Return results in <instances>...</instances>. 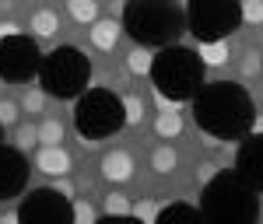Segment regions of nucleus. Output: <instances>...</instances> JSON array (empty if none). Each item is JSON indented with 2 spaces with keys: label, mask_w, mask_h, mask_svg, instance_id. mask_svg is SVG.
Here are the masks:
<instances>
[{
  "label": "nucleus",
  "mask_w": 263,
  "mask_h": 224,
  "mask_svg": "<svg viewBox=\"0 0 263 224\" xmlns=\"http://www.w3.org/2000/svg\"><path fill=\"white\" fill-rule=\"evenodd\" d=\"M35 144H39V126H32V123H14V147H18L21 154L32 151Z\"/></svg>",
  "instance_id": "22"
},
{
  "label": "nucleus",
  "mask_w": 263,
  "mask_h": 224,
  "mask_svg": "<svg viewBox=\"0 0 263 224\" xmlns=\"http://www.w3.org/2000/svg\"><path fill=\"white\" fill-rule=\"evenodd\" d=\"M130 217H137L141 224H155L158 221V203L155 200H141V203L130 207Z\"/></svg>",
  "instance_id": "27"
},
{
  "label": "nucleus",
  "mask_w": 263,
  "mask_h": 224,
  "mask_svg": "<svg viewBox=\"0 0 263 224\" xmlns=\"http://www.w3.org/2000/svg\"><path fill=\"white\" fill-rule=\"evenodd\" d=\"M35 168H39L42 175L63 179V175L70 172V154L63 151V144H57V147H39V154H35Z\"/></svg>",
  "instance_id": "12"
},
{
  "label": "nucleus",
  "mask_w": 263,
  "mask_h": 224,
  "mask_svg": "<svg viewBox=\"0 0 263 224\" xmlns=\"http://www.w3.org/2000/svg\"><path fill=\"white\" fill-rule=\"evenodd\" d=\"M151 60H155L151 46H134L126 53V70L130 74H151Z\"/></svg>",
  "instance_id": "18"
},
{
  "label": "nucleus",
  "mask_w": 263,
  "mask_h": 224,
  "mask_svg": "<svg viewBox=\"0 0 263 224\" xmlns=\"http://www.w3.org/2000/svg\"><path fill=\"white\" fill-rule=\"evenodd\" d=\"M32 35L35 39H53L57 32H60V18H57V11H49V7H42V11H35L32 14Z\"/></svg>",
  "instance_id": "17"
},
{
  "label": "nucleus",
  "mask_w": 263,
  "mask_h": 224,
  "mask_svg": "<svg viewBox=\"0 0 263 224\" xmlns=\"http://www.w3.org/2000/svg\"><path fill=\"white\" fill-rule=\"evenodd\" d=\"M74 126L84 144H99L112 133H120L123 119V98L112 95L109 88H84L74 98Z\"/></svg>",
  "instance_id": "5"
},
{
  "label": "nucleus",
  "mask_w": 263,
  "mask_h": 224,
  "mask_svg": "<svg viewBox=\"0 0 263 224\" xmlns=\"http://www.w3.org/2000/svg\"><path fill=\"white\" fill-rule=\"evenodd\" d=\"M14 32H18V25H14V21H0V39L14 35Z\"/></svg>",
  "instance_id": "33"
},
{
  "label": "nucleus",
  "mask_w": 263,
  "mask_h": 224,
  "mask_svg": "<svg viewBox=\"0 0 263 224\" xmlns=\"http://www.w3.org/2000/svg\"><path fill=\"white\" fill-rule=\"evenodd\" d=\"M57 189H60L63 196H70V200H74V189H70V182H57Z\"/></svg>",
  "instance_id": "34"
},
{
  "label": "nucleus",
  "mask_w": 263,
  "mask_h": 224,
  "mask_svg": "<svg viewBox=\"0 0 263 224\" xmlns=\"http://www.w3.org/2000/svg\"><path fill=\"white\" fill-rule=\"evenodd\" d=\"M102 179L105 182H126V179H134V158L126 151L102 154Z\"/></svg>",
  "instance_id": "13"
},
{
  "label": "nucleus",
  "mask_w": 263,
  "mask_h": 224,
  "mask_svg": "<svg viewBox=\"0 0 263 224\" xmlns=\"http://www.w3.org/2000/svg\"><path fill=\"white\" fill-rule=\"evenodd\" d=\"M239 11H242V21L263 25V0H239Z\"/></svg>",
  "instance_id": "29"
},
{
  "label": "nucleus",
  "mask_w": 263,
  "mask_h": 224,
  "mask_svg": "<svg viewBox=\"0 0 263 224\" xmlns=\"http://www.w3.org/2000/svg\"><path fill=\"white\" fill-rule=\"evenodd\" d=\"M91 81V63L78 46H57L39 63V88L53 98L74 102Z\"/></svg>",
  "instance_id": "6"
},
{
  "label": "nucleus",
  "mask_w": 263,
  "mask_h": 224,
  "mask_svg": "<svg viewBox=\"0 0 263 224\" xmlns=\"http://www.w3.org/2000/svg\"><path fill=\"white\" fill-rule=\"evenodd\" d=\"M70 221H78V224H95V221H99V210L88 203V200H70Z\"/></svg>",
  "instance_id": "26"
},
{
  "label": "nucleus",
  "mask_w": 263,
  "mask_h": 224,
  "mask_svg": "<svg viewBox=\"0 0 263 224\" xmlns=\"http://www.w3.org/2000/svg\"><path fill=\"white\" fill-rule=\"evenodd\" d=\"M200 210L193 203H182V200H172V203L158 207V221H190V217H197Z\"/></svg>",
  "instance_id": "20"
},
{
  "label": "nucleus",
  "mask_w": 263,
  "mask_h": 224,
  "mask_svg": "<svg viewBox=\"0 0 263 224\" xmlns=\"http://www.w3.org/2000/svg\"><path fill=\"white\" fill-rule=\"evenodd\" d=\"M28 182V161L18 147H0V203L14 200Z\"/></svg>",
  "instance_id": "11"
},
{
  "label": "nucleus",
  "mask_w": 263,
  "mask_h": 224,
  "mask_svg": "<svg viewBox=\"0 0 263 224\" xmlns=\"http://www.w3.org/2000/svg\"><path fill=\"white\" fill-rule=\"evenodd\" d=\"M18 112H21V105H18V102H11V98H0V126H14V123H18Z\"/></svg>",
  "instance_id": "30"
},
{
  "label": "nucleus",
  "mask_w": 263,
  "mask_h": 224,
  "mask_svg": "<svg viewBox=\"0 0 263 224\" xmlns=\"http://www.w3.org/2000/svg\"><path fill=\"white\" fill-rule=\"evenodd\" d=\"M123 35V21H112V18H95L91 21V46L109 53Z\"/></svg>",
  "instance_id": "14"
},
{
  "label": "nucleus",
  "mask_w": 263,
  "mask_h": 224,
  "mask_svg": "<svg viewBox=\"0 0 263 224\" xmlns=\"http://www.w3.org/2000/svg\"><path fill=\"white\" fill-rule=\"evenodd\" d=\"M197 56H200L203 67H224V63H228V39L197 42Z\"/></svg>",
  "instance_id": "15"
},
{
  "label": "nucleus",
  "mask_w": 263,
  "mask_h": 224,
  "mask_svg": "<svg viewBox=\"0 0 263 224\" xmlns=\"http://www.w3.org/2000/svg\"><path fill=\"white\" fill-rule=\"evenodd\" d=\"M67 11L78 25H91L99 18V0H67Z\"/></svg>",
  "instance_id": "21"
},
{
  "label": "nucleus",
  "mask_w": 263,
  "mask_h": 224,
  "mask_svg": "<svg viewBox=\"0 0 263 224\" xmlns=\"http://www.w3.org/2000/svg\"><path fill=\"white\" fill-rule=\"evenodd\" d=\"M235 172H239L256 193H263V123L260 126L253 123V133L242 140L239 154H235Z\"/></svg>",
  "instance_id": "10"
},
{
  "label": "nucleus",
  "mask_w": 263,
  "mask_h": 224,
  "mask_svg": "<svg viewBox=\"0 0 263 224\" xmlns=\"http://www.w3.org/2000/svg\"><path fill=\"white\" fill-rule=\"evenodd\" d=\"M144 98L141 95H126L123 98V119H126V126H141V119H144Z\"/></svg>",
  "instance_id": "24"
},
{
  "label": "nucleus",
  "mask_w": 263,
  "mask_h": 224,
  "mask_svg": "<svg viewBox=\"0 0 263 224\" xmlns=\"http://www.w3.org/2000/svg\"><path fill=\"white\" fill-rule=\"evenodd\" d=\"M242 74H246V77H256V74H260V53H256V49H249V53H246Z\"/></svg>",
  "instance_id": "31"
},
{
  "label": "nucleus",
  "mask_w": 263,
  "mask_h": 224,
  "mask_svg": "<svg viewBox=\"0 0 263 224\" xmlns=\"http://www.w3.org/2000/svg\"><path fill=\"white\" fill-rule=\"evenodd\" d=\"M18 221L25 224H63L70 221V196H63L60 189H32L18 207Z\"/></svg>",
  "instance_id": "9"
},
{
  "label": "nucleus",
  "mask_w": 263,
  "mask_h": 224,
  "mask_svg": "<svg viewBox=\"0 0 263 224\" xmlns=\"http://www.w3.org/2000/svg\"><path fill=\"white\" fill-rule=\"evenodd\" d=\"M39 144L42 147H57V144H63V123L60 119H42L39 123Z\"/></svg>",
  "instance_id": "23"
},
{
  "label": "nucleus",
  "mask_w": 263,
  "mask_h": 224,
  "mask_svg": "<svg viewBox=\"0 0 263 224\" xmlns=\"http://www.w3.org/2000/svg\"><path fill=\"white\" fill-rule=\"evenodd\" d=\"M155 133L162 137V140H176L182 133V116L176 112V105H165L162 112H158V119H155Z\"/></svg>",
  "instance_id": "16"
},
{
  "label": "nucleus",
  "mask_w": 263,
  "mask_h": 224,
  "mask_svg": "<svg viewBox=\"0 0 263 224\" xmlns=\"http://www.w3.org/2000/svg\"><path fill=\"white\" fill-rule=\"evenodd\" d=\"M186 25L197 42L228 39L242 25L239 0H186Z\"/></svg>",
  "instance_id": "7"
},
{
  "label": "nucleus",
  "mask_w": 263,
  "mask_h": 224,
  "mask_svg": "<svg viewBox=\"0 0 263 224\" xmlns=\"http://www.w3.org/2000/svg\"><path fill=\"white\" fill-rule=\"evenodd\" d=\"M203 67L200 56L193 49H182V46H162V53H155L151 60V81L162 105H179L190 102L203 84Z\"/></svg>",
  "instance_id": "2"
},
{
  "label": "nucleus",
  "mask_w": 263,
  "mask_h": 224,
  "mask_svg": "<svg viewBox=\"0 0 263 224\" xmlns=\"http://www.w3.org/2000/svg\"><path fill=\"white\" fill-rule=\"evenodd\" d=\"M18 105L28 112V116H32V112H42V105H46V91H42V88H28V91L21 95Z\"/></svg>",
  "instance_id": "28"
},
{
  "label": "nucleus",
  "mask_w": 263,
  "mask_h": 224,
  "mask_svg": "<svg viewBox=\"0 0 263 224\" xmlns=\"http://www.w3.org/2000/svg\"><path fill=\"white\" fill-rule=\"evenodd\" d=\"M186 25L176 0H130L123 7V32L137 46H168Z\"/></svg>",
  "instance_id": "3"
},
{
  "label": "nucleus",
  "mask_w": 263,
  "mask_h": 224,
  "mask_svg": "<svg viewBox=\"0 0 263 224\" xmlns=\"http://www.w3.org/2000/svg\"><path fill=\"white\" fill-rule=\"evenodd\" d=\"M211 175H218V165H214V161H203V165H200V179L207 182Z\"/></svg>",
  "instance_id": "32"
},
{
  "label": "nucleus",
  "mask_w": 263,
  "mask_h": 224,
  "mask_svg": "<svg viewBox=\"0 0 263 224\" xmlns=\"http://www.w3.org/2000/svg\"><path fill=\"white\" fill-rule=\"evenodd\" d=\"M130 207H134V203H130L123 193H109L105 203H102V210H105L109 217H130Z\"/></svg>",
  "instance_id": "25"
},
{
  "label": "nucleus",
  "mask_w": 263,
  "mask_h": 224,
  "mask_svg": "<svg viewBox=\"0 0 263 224\" xmlns=\"http://www.w3.org/2000/svg\"><path fill=\"white\" fill-rule=\"evenodd\" d=\"M176 165H179V154H176L168 144L155 147V154H151V168H155L158 175H172V172H176Z\"/></svg>",
  "instance_id": "19"
},
{
  "label": "nucleus",
  "mask_w": 263,
  "mask_h": 224,
  "mask_svg": "<svg viewBox=\"0 0 263 224\" xmlns=\"http://www.w3.org/2000/svg\"><path fill=\"white\" fill-rule=\"evenodd\" d=\"M39 63H42V53L35 39H28V35H7V39H0V77L4 81H32V77H39Z\"/></svg>",
  "instance_id": "8"
},
{
  "label": "nucleus",
  "mask_w": 263,
  "mask_h": 224,
  "mask_svg": "<svg viewBox=\"0 0 263 224\" xmlns=\"http://www.w3.org/2000/svg\"><path fill=\"white\" fill-rule=\"evenodd\" d=\"M256 189L239 172H218L203 182L200 214L214 221H253L256 217Z\"/></svg>",
  "instance_id": "4"
},
{
  "label": "nucleus",
  "mask_w": 263,
  "mask_h": 224,
  "mask_svg": "<svg viewBox=\"0 0 263 224\" xmlns=\"http://www.w3.org/2000/svg\"><path fill=\"white\" fill-rule=\"evenodd\" d=\"M190 102H193V119L203 130L207 144L235 140L246 130H253V119H256L249 91L242 84H232V81L200 84V91Z\"/></svg>",
  "instance_id": "1"
}]
</instances>
